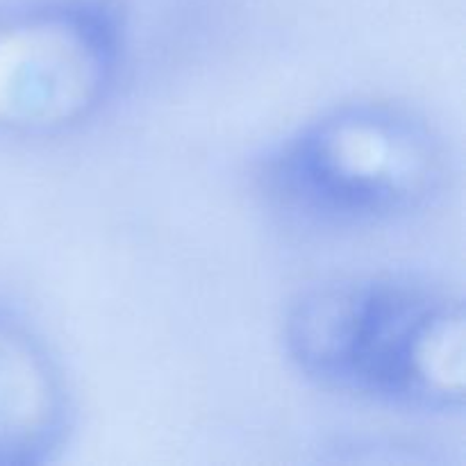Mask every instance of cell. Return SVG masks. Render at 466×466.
<instances>
[{
	"label": "cell",
	"mask_w": 466,
	"mask_h": 466,
	"mask_svg": "<svg viewBox=\"0 0 466 466\" xmlns=\"http://www.w3.org/2000/svg\"><path fill=\"white\" fill-rule=\"evenodd\" d=\"M285 349L326 390L417 412L462 408V300L410 278H341L289 308Z\"/></svg>",
	"instance_id": "obj_1"
},
{
	"label": "cell",
	"mask_w": 466,
	"mask_h": 466,
	"mask_svg": "<svg viewBox=\"0 0 466 466\" xmlns=\"http://www.w3.org/2000/svg\"><path fill=\"white\" fill-rule=\"evenodd\" d=\"M449 176L431 126L390 105H349L300 127L264 164L267 194L328 226L382 223L426 209Z\"/></svg>",
	"instance_id": "obj_2"
},
{
	"label": "cell",
	"mask_w": 466,
	"mask_h": 466,
	"mask_svg": "<svg viewBox=\"0 0 466 466\" xmlns=\"http://www.w3.org/2000/svg\"><path fill=\"white\" fill-rule=\"evenodd\" d=\"M126 25L109 0H48L0 27V126L27 137L80 127L116 86Z\"/></svg>",
	"instance_id": "obj_3"
},
{
	"label": "cell",
	"mask_w": 466,
	"mask_h": 466,
	"mask_svg": "<svg viewBox=\"0 0 466 466\" xmlns=\"http://www.w3.org/2000/svg\"><path fill=\"white\" fill-rule=\"evenodd\" d=\"M68 390L48 346L0 312V466L41 464L68 431Z\"/></svg>",
	"instance_id": "obj_4"
}]
</instances>
